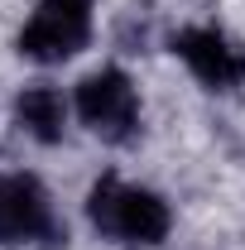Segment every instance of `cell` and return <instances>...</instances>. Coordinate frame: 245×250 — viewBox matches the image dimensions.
I'll return each mask as SVG.
<instances>
[{
    "label": "cell",
    "mask_w": 245,
    "mask_h": 250,
    "mask_svg": "<svg viewBox=\"0 0 245 250\" xmlns=\"http://www.w3.org/2000/svg\"><path fill=\"white\" fill-rule=\"evenodd\" d=\"M62 246L67 226L53 217V202L34 173H0V246Z\"/></svg>",
    "instance_id": "obj_2"
},
{
    "label": "cell",
    "mask_w": 245,
    "mask_h": 250,
    "mask_svg": "<svg viewBox=\"0 0 245 250\" xmlns=\"http://www.w3.org/2000/svg\"><path fill=\"white\" fill-rule=\"evenodd\" d=\"M173 53L212 92H231V87L245 82V53L221 29H183V34H173Z\"/></svg>",
    "instance_id": "obj_5"
},
{
    "label": "cell",
    "mask_w": 245,
    "mask_h": 250,
    "mask_svg": "<svg viewBox=\"0 0 245 250\" xmlns=\"http://www.w3.org/2000/svg\"><path fill=\"white\" fill-rule=\"evenodd\" d=\"M92 39V0H39L20 29V53L29 62H62Z\"/></svg>",
    "instance_id": "obj_3"
},
{
    "label": "cell",
    "mask_w": 245,
    "mask_h": 250,
    "mask_svg": "<svg viewBox=\"0 0 245 250\" xmlns=\"http://www.w3.org/2000/svg\"><path fill=\"white\" fill-rule=\"evenodd\" d=\"M15 125L34 135L39 145H58L62 130H67V101H62L58 87H24L20 101H15Z\"/></svg>",
    "instance_id": "obj_6"
},
{
    "label": "cell",
    "mask_w": 245,
    "mask_h": 250,
    "mask_svg": "<svg viewBox=\"0 0 245 250\" xmlns=\"http://www.w3.org/2000/svg\"><path fill=\"white\" fill-rule=\"evenodd\" d=\"M77 116L106 145H125L140 130V96L121 67H101L92 77H82V87H77Z\"/></svg>",
    "instance_id": "obj_4"
},
{
    "label": "cell",
    "mask_w": 245,
    "mask_h": 250,
    "mask_svg": "<svg viewBox=\"0 0 245 250\" xmlns=\"http://www.w3.org/2000/svg\"><path fill=\"white\" fill-rule=\"evenodd\" d=\"M87 217L101 236H111V241H121V246H159L163 236H168V202L149 192V188H130L121 183L116 173H106L101 183L92 188V197H87Z\"/></svg>",
    "instance_id": "obj_1"
}]
</instances>
